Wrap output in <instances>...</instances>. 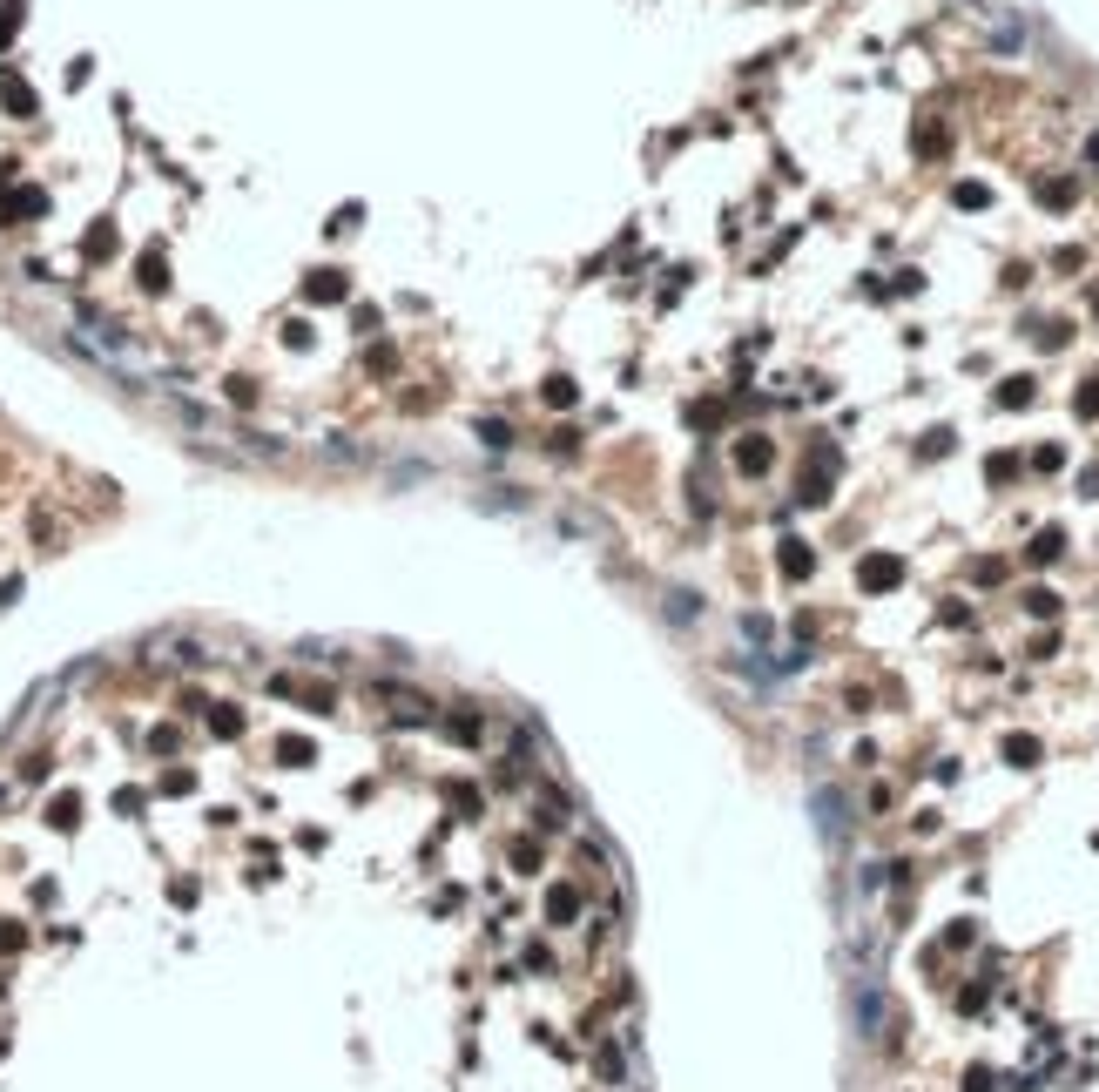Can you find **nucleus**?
Here are the masks:
<instances>
[{
	"mask_svg": "<svg viewBox=\"0 0 1099 1092\" xmlns=\"http://www.w3.org/2000/svg\"><path fill=\"white\" fill-rule=\"evenodd\" d=\"M75 344H81V351H95L102 364H115V371L155 378V357H149V351H135L128 337H115V330H108V324H95V317H81V324H75Z\"/></svg>",
	"mask_w": 1099,
	"mask_h": 1092,
	"instance_id": "f257e3e1",
	"label": "nucleus"
}]
</instances>
